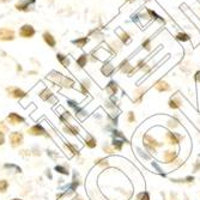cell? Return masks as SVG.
I'll list each match as a JSON object with an SVG mask.
<instances>
[{"mask_svg":"<svg viewBox=\"0 0 200 200\" xmlns=\"http://www.w3.org/2000/svg\"><path fill=\"white\" fill-rule=\"evenodd\" d=\"M46 78L50 83H53L54 85L64 87V89H73L76 87V80L73 78H71L68 76H65V74H62L59 71H55V70L50 71L49 73L47 74Z\"/></svg>","mask_w":200,"mask_h":200,"instance_id":"cell-1","label":"cell"},{"mask_svg":"<svg viewBox=\"0 0 200 200\" xmlns=\"http://www.w3.org/2000/svg\"><path fill=\"white\" fill-rule=\"evenodd\" d=\"M18 35H19L20 39L30 40V39L35 37V35H36V29H35V27L31 25V24L25 23V24H23V25L19 28V30H18Z\"/></svg>","mask_w":200,"mask_h":200,"instance_id":"cell-2","label":"cell"},{"mask_svg":"<svg viewBox=\"0 0 200 200\" xmlns=\"http://www.w3.org/2000/svg\"><path fill=\"white\" fill-rule=\"evenodd\" d=\"M89 56H91V59H92V60H102L103 62H104V61H107L108 59H109L110 53L108 52L104 47H98V48L93 49Z\"/></svg>","mask_w":200,"mask_h":200,"instance_id":"cell-3","label":"cell"},{"mask_svg":"<svg viewBox=\"0 0 200 200\" xmlns=\"http://www.w3.org/2000/svg\"><path fill=\"white\" fill-rule=\"evenodd\" d=\"M16 40V31L12 28H0V42H12Z\"/></svg>","mask_w":200,"mask_h":200,"instance_id":"cell-4","label":"cell"},{"mask_svg":"<svg viewBox=\"0 0 200 200\" xmlns=\"http://www.w3.org/2000/svg\"><path fill=\"white\" fill-rule=\"evenodd\" d=\"M35 4H36V0H18L14 4V8L18 12H30Z\"/></svg>","mask_w":200,"mask_h":200,"instance_id":"cell-5","label":"cell"},{"mask_svg":"<svg viewBox=\"0 0 200 200\" xmlns=\"http://www.w3.org/2000/svg\"><path fill=\"white\" fill-rule=\"evenodd\" d=\"M6 92L10 97H12L14 100H22L24 97H27V92L18 87H6Z\"/></svg>","mask_w":200,"mask_h":200,"instance_id":"cell-6","label":"cell"},{"mask_svg":"<svg viewBox=\"0 0 200 200\" xmlns=\"http://www.w3.org/2000/svg\"><path fill=\"white\" fill-rule=\"evenodd\" d=\"M42 40H43V42L46 43L47 46L49 47V48H52V49H54L56 47V45H58V41L55 39V36L50 31H48V30L42 33Z\"/></svg>","mask_w":200,"mask_h":200,"instance_id":"cell-7","label":"cell"},{"mask_svg":"<svg viewBox=\"0 0 200 200\" xmlns=\"http://www.w3.org/2000/svg\"><path fill=\"white\" fill-rule=\"evenodd\" d=\"M39 96L41 97V100L46 101V102H50V103H54L56 102V98H55V95L53 93V91L49 89V87H45L42 91H40Z\"/></svg>","mask_w":200,"mask_h":200,"instance_id":"cell-8","label":"cell"},{"mask_svg":"<svg viewBox=\"0 0 200 200\" xmlns=\"http://www.w3.org/2000/svg\"><path fill=\"white\" fill-rule=\"evenodd\" d=\"M90 42V37L89 36H80V37H77V39H73L71 41V43L76 48H79V49H83L89 45Z\"/></svg>","mask_w":200,"mask_h":200,"instance_id":"cell-9","label":"cell"},{"mask_svg":"<svg viewBox=\"0 0 200 200\" xmlns=\"http://www.w3.org/2000/svg\"><path fill=\"white\" fill-rule=\"evenodd\" d=\"M55 58H56L58 62H59V64H60L62 67H65V68H68V67L71 66V58H70L68 55H66V54H64V53H56Z\"/></svg>","mask_w":200,"mask_h":200,"instance_id":"cell-10","label":"cell"},{"mask_svg":"<svg viewBox=\"0 0 200 200\" xmlns=\"http://www.w3.org/2000/svg\"><path fill=\"white\" fill-rule=\"evenodd\" d=\"M114 71H115V67H114L109 61H104L102 67H101V72H102L103 76H106V77H110V76L114 73Z\"/></svg>","mask_w":200,"mask_h":200,"instance_id":"cell-11","label":"cell"},{"mask_svg":"<svg viewBox=\"0 0 200 200\" xmlns=\"http://www.w3.org/2000/svg\"><path fill=\"white\" fill-rule=\"evenodd\" d=\"M24 118L20 116L19 114L17 113H10L7 116V122L11 125H18V124H23L24 122Z\"/></svg>","mask_w":200,"mask_h":200,"instance_id":"cell-12","label":"cell"},{"mask_svg":"<svg viewBox=\"0 0 200 200\" xmlns=\"http://www.w3.org/2000/svg\"><path fill=\"white\" fill-rule=\"evenodd\" d=\"M10 141H11L13 147L18 146L23 143V134L19 133V132H12L10 134Z\"/></svg>","mask_w":200,"mask_h":200,"instance_id":"cell-13","label":"cell"},{"mask_svg":"<svg viewBox=\"0 0 200 200\" xmlns=\"http://www.w3.org/2000/svg\"><path fill=\"white\" fill-rule=\"evenodd\" d=\"M89 62V54L87 53H82L79 56L76 58V65L79 67V68H84Z\"/></svg>","mask_w":200,"mask_h":200,"instance_id":"cell-14","label":"cell"},{"mask_svg":"<svg viewBox=\"0 0 200 200\" xmlns=\"http://www.w3.org/2000/svg\"><path fill=\"white\" fill-rule=\"evenodd\" d=\"M28 133L29 134H33V135H47L46 129L41 125H35L31 128L28 129Z\"/></svg>","mask_w":200,"mask_h":200,"instance_id":"cell-15","label":"cell"},{"mask_svg":"<svg viewBox=\"0 0 200 200\" xmlns=\"http://www.w3.org/2000/svg\"><path fill=\"white\" fill-rule=\"evenodd\" d=\"M118 37H119V40L121 41L122 45H128V43L132 41L129 34L127 33V31H125V30H122V29H120V30L118 31Z\"/></svg>","mask_w":200,"mask_h":200,"instance_id":"cell-16","label":"cell"},{"mask_svg":"<svg viewBox=\"0 0 200 200\" xmlns=\"http://www.w3.org/2000/svg\"><path fill=\"white\" fill-rule=\"evenodd\" d=\"M144 144H145V146H146L149 150H151V151H154V152H155V146L158 145V143L155 139H152L150 135H145V137H144Z\"/></svg>","mask_w":200,"mask_h":200,"instance_id":"cell-17","label":"cell"},{"mask_svg":"<svg viewBox=\"0 0 200 200\" xmlns=\"http://www.w3.org/2000/svg\"><path fill=\"white\" fill-rule=\"evenodd\" d=\"M119 68H120L124 73H126V74H132V72H133V66L129 65L128 60L121 61V64L119 65Z\"/></svg>","mask_w":200,"mask_h":200,"instance_id":"cell-18","label":"cell"},{"mask_svg":"<svg viewBox=\"0 0 200 200\" xmlns=\"http://www.w3.org/2000/svg\"><path fill=\"white\" fill-rule=\"evenodd\" d=\"M106 90H107V92L109 95H115V93L118 92V90H119V87H118V83L115 82V80H110L109 83L107 84V87H106Z\"/></svg>","mask_w":200,"mask_h":200,"instance_id":"cell-19","label":"cell"},{"mask_svg":"<svg viewBox=\"0 0 200 200\" xmlns=\"http://www.w3.org/2000/svg\"><path fill=\"white\" fill-rule=\"evenodd\" d=\"M79 85H80V91L83 92V95H85V96H87V93H89V89L91 87V82L85 78V79H83L82 82H80Z\"/></svg>","mask_w":200,"mask_h":200,"instance_id":"cell-20","label":"cell"},{"mask_svg":"<svg viewBox=\"0 0 200 200\" xmlns=\"http://www.w3.org/2000/svg\"><path fill=\"white\" fill-rule=\"evenodd\" d=\"M167 137H168V139H169V141H170V144H179L181 138H182L180 134L173 133V132H168Z\"/></svg>","mask_w":200,"mask_h":200,"instance_id":"cell-21","label":"cell"},{"mask_svg":"<svg viewBox=\"0 0 200 200\" xmlns=\"http://www.w3.org/2000/svg\"><path fill=\"white\" fill-rule=\"evenodd\" d=\"M155 87H156L158 91H161V92H163V91H168V90L170 89L169 84H168L167 82H164V80H160V82H157V83H156V85H155Z\"/></svg>","mask_w":200,"mask_h":200,"instance_id":"cell-22","label":"cell"},{"mask_svg":"<svg viewBox=\"0 0 200 200\" xmlns=\"http://www.w3.org/2000/svg\"><path fill=\"white\" fill-rule=\"evenodd\" d=\"M65 132H67V133H70V134H72V135H77L78 134V128L77 127H74V126H72L71 124H68V122H66L65 124Z\"/></svg>","mask_w":200,"mask_h":200,"instance_id":"cell-23","label":"cell"},{"mask_svg":"<svg viewBox=\"0 0 200 200\" xmlns=\"http://www.w3.org/2000/svg\"><path fill=\"white\" fill-rule=\"evenodd\" d=\"M177 157V154L175 152V151H167L166 155H164V160L167 163H170V162H173L175 158Z\"/></svg>","mask_w":200,"mask_h":200,"instance_id":"cell-24","label":"cell"},{"mask_svg":"<svg viewBox=\"0 0 200 200\" xmlns=\"http://www.w3.org/2000/svg\"><path fill=\"white\" fill-rule=\"evenodd\" d=\"M176 39L179 41H181V42H186V41H189V35H187L186 33H179L177 35H176Z\"/></svg>","mask_w":200,"mask_h":200,"instance_id":"cell-25","label":"cell"},{"mask_svg":"<svg viewBox=\"0 0 200 200\" xmlns=\"http://www.w3.org/2000/svg\"><path fill=\"white\" fill-rule=\"evenodd\" d=\"M181 104L180 100H177V98H171V100L169 101V107L173 108V109H176V108H179Z\"/></svg>","mask_w":200,"mask_h":200,"instance_id":"cell-26","label":"cell"},{"mask_svg":"<svg viewBox=\"0 0 200 200\" xmlns=\"http://www.w3.org/2000/svg\"><path fill=\"white\" fill-rule=\"evenodd\" d=\"M122 145H124V140H119V139H116V138H114L113 146L115 147V150H121V149H122Z\"/></svg>","mask_w":200,"mask_h":200,"instance_id":"cell-27","label":"cell"},{"mask_svg":"<svg viewBox=\"0 0 200 200\" xmlns=\"http://www.w3.org/2000/svg\"><path fill=\"white\" fill-rule=\"evenodd\" d=\"M7 187H8V183L6 180H0V193L6 192Z\"/></svg>","mask_w":200,"mask_h":200,"instance_id":"cell-28","label":"cell"},{"mask_svg":"<svg viewBox=\"0 0 200 200\" xmlns=\"http://www.w3.org/2000/svg\"><path fill=\"white\" fill-rule=\"evenodd\" d=\"M85 143H87V145L90 147V149H93V147L96 146V144H97L95 138H89V139H87V141H85Z\"/></svg>","mask_w":200,"mask_h":200,"instance_id":"cell-29","label":"cell"},{"mask_svg":"<svg viewBox=\"0 0 200 200\" xmlns=\"http://www.w3.org/2000/svg\"><path fill=\"white\" fill-rule=\"evenodd\" d=\"M147 13L150 14V16H151V17H152V18H156V19H160L161 22H163V23H164V19H163V18H162V17H161V16H158V14L156 13V12H155V11H152V10H147Z\"/></svg>","mask_w":200,"mask_h":200,"instance_id":"cell-30","label":"cell"},{"mask_svg":"<svg viewBox=\"0 0 200 200\" xmlns=\"http://www.w3.org/2000/svg\"><path fill=\"white\" fill-rule=\"evenodd\" d=\"M55 170H56L58 173L64 174V175H67V174H68V171H67L66 168H65V167H61V166H56V167H55Z\"/></svg>","mask_w":200,"mask_h":200,"instance_id":"cell-31","label":"cell"},{"mask_svg":"<svg viewBox=\"0 0 200 200\" xmlns=\"http://www.w3.org/2000/svg\"><path fill=\"white\" fill-rule=\"evenodd\" d=\"M141 46L144 47L146 50H150V49H151V40H150V39L145 40L144 42H143V45H141Z\"/></svg>","mask_w":200,"mask_h":200,"instance_id":"cell-32","label":"cell"},{"mask_svg":"<svg viewBox=\"0 0 200 200\" xmlns=\"http://www.w3.org/2000/svg\"><path fill=\"white\" fill-rule=\"evenodd\" d=\"M138 200H150L149 193H147V192H144V193H140L139 195H138Z\"/></svg>","mask_w":200,"mask_h":200,"instance_id":"cell-33","label":"cell"},{"mask_svg":"<svg viewBox=\"0 0 200 200\" xmlns=\"http://www.w3.org/2000/svg\"><path fill=\"white\" fill-rule=\"evenodd\" d=\"M108 46H109V48H110V49H113V50H115V52H118V50L120 49V46H119L118 43H115L114 41H113V42H110Z\"/></svg>","mask_w":200,"mask_h":200,"instance_id":"cell-34","label":"cell"},{"mask_svg":"<svg viewBox=\"0 0 200 200\" xmlns=\"http://www.w3.org/2000/svg\"><path fill=\"white\" fill-rule=\"evenodd\" d=\"M66 146L70 149V151L72 152L73 155H78V151H77V149L73 146V145H71V144H68V143H66Z\"/></svg>","mask_w":200,"mask_h":200,"instance_id":"cell-35","label":"cell"},{"mask_svg":"<svg viewBox=\"0 0 200 200\" xmlns=\"http://www.w3.org/2000/svg\"><path fill=\"white\" fill-rule=\"evenodd\" d=\"M5 168H11V169H14L17 173H20V168L16 167V166H13V164H5Z\"/></svg>","mask_w":200,"mask_h":200,"instance_id":"cell-36","label":"cell"},{"mask_svg":"<svg viewBox=\"0 0 200 200\" xmlns=\"http://www.w3.org/2000/svg\"><path fill=\"white\" fill-rule=\"evenodd\" d=\"M134 120H135V116H134L133 112H129V113H128V121H129V122H133Z\"/></svg>","mask_w":200,"mask_h":200,"instance_id":"cell-37","label":"cell"},{"mask_svg":"<svg viewBox=\"0 0 200 200\" xmlns=\"http://www.w3.org/2000/svg\"><path fill=\"white\" fill-rule=\"evenodd\" d=\"M7 131V127L4 125V122H0V132L3 133V132H6Z\"/></svg>","mask_w":200,"mask_h":200,"instance_id":"cell-38","label":"cell"},{"mask_svg":"<svg viewBox=\"0 0 200 200\" xmlns=\"http://www.w3.org/2000/svg\"><path fill=\"white\" fill-rule=\"evenodd\" d=\"M4 141H5L4 133H1V132H0V145H3V144H4Z\"/></svg>","mask_w":200,"mask_h":200,"instance_id":"cell-39","label":"cell"},{"mask_svg":"<svg viewBox=\"0 0 200 200\" xmlns=\"http://www.w3.org/2000/svg\"><path fill=\"white\" fill-rule=\"evenodd\" d=\"M16 70H17V72H22V71H23V67H22V65H20V64H17Z\"/></svg>","mask_w":200,"mask_h":200,"instance_id":"cell-40","label":"cell"},{"mask_svg":"<svg viewBox=\"0 0 200 200\" xmlns=\"http://www.w3.org/2000/svg\"><path fill=\"white\" fill-rule=\"evenodd\" d=\"M195 79H197L200 83V71H198V72L195 73Z\"/></svg>","mask_w":200,"mask_h":200,"instance_id":"cell-41","label":"cell"},{"mask_svg":"<svg viewBox=\"0 0 200 200\" xmlns=\"http://www.w3.org/2000/svg\"><path fill=\"white\" fill-rule=\"evenodd\" d=\"M36 73H37L36 71H30V72H29V74H36Z\"/></svg>","mask_w":200,"mask_h":200,"instance_id":"cell-42","label":"cell"},{"mask_svg":"<svg viewBox=\"0 0 200 200\" xmlns=\"http://www.w3.org/2000/svg\"><path fill=\"white\" fill-rule=\"evenodd\" d=\"M8 0H0V3H7Z\"/></svg>","mask_w":200,"mask_h":200,"instance_id":"cell-43","label":"cell"},{"mask_svg":"<svg viewBox=\"0 0 200 200\" xmlns=\"http://www.w3.org/2000/svg\"><path fill=\"white\" fill-rule=\"evenodd\" d=\"M76 200H83V199H80V198H76Z\"/></svg>","mask_w":200,"mask_h":200,"instance_id":"cell-44","label":"cell"},{"mask_svg":"<svg viewBox=\"0 0 200 200\" xmlns=\"http://www.w3.org/2000/svg\"><path fill=\"white\" fill-rule=\"evenodd\" d=\"M12 200H22V199H12Z\"/></svg>","mask_w":200,"mask_h":200,"instance_id":"cell-45","label":"cell"},{"mask_svg":"<svg viewBox=\"0 0 200 200\" xmlns=\"http://www.w3.org/2000/svg\"><path fill=\"white\" fill-rule=\"evenodd\" d=\"M126 1H132V0H126Z\"/></svg>","mask_w":200,"mask_h":200,"instance_id":"cell-46","label":"cell"}]
</instances>
